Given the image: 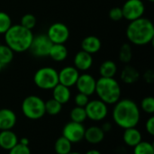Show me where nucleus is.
<instances>
[{"label":"nucleus","mask_w":154,"mask_h":154,"mask_svg":"<svg viewBox=\"0 0 154 154\" xmlns=\"http://www.w3.org/2000/svg\"><path fill=\"white\" fill-rule=\"evenodd\" d=\"M19 143L18 136L12 130L0 131V148L5 151H10Z\"/></svg>","instance_id":"f3484780"},{"label":"nucleus","mask_w":154,"mask_h":154,"mask_svg":"<svg viewBox=\"0 0 154 154\" xmlns=\"http://www.w3.org/2000/svg\"><path fill=\"white\" fill-rule=\"evenodd\" d=\"M62 110V105L53 98L45 102V112L50 116H57Z\"/></svg>","instance_id":"bb28decb"},{"label":"nucleus","mask_w":154,"mask_h":154,"mask_svg":"<svg viewBox=\"0 0 154 154\" xmlns=\"http://www.w3.org/2000/svg\"><path fill=\"white\" fill-rule=\"evenodd\" d=\"M144 79L146 82L148 83H152L154 79V74L152 72V70H147L145 73H144V76H143Z\"/></svg>","instance_id":"e433bc0d"},{"label":"nucleus","mask_w":154,"mask_h":154,"mask_svg":"<svg viewBox=\"0 0 154 154\" xmlns=\"http://www.w3.org/2000/svg\"><path fill=\"white\" fill-rule=\"evenodd\" d=\"M148 1H150V2H152H152H154V0H148Z\"/></svg>","instance_id":"37998d69"},{"label":"nucleus","mask_w":154,"mask_h":154,"mask_svg":"<svg viewBox=\"0 0 154 154\" xmlns=\"http://www.w3.org/2000/svg\"><path fill=\"white\" fill-rule=\"evenodd\" d=\"M17 122L15 113L9 108L0 109V131L12 130Z\"/></svg>","instance_id":"4468645a"},{"label":"nucleus","mask_w":154,"mask_h":154,"mask_svg":"<svg viewBox=\"0 0 154 154\" xmlns=\"http://www.w3.org/2000/svg\"><path fill=\"white\" fill-rule=\"evenodd\" d=\"M96 79L88 73H84L79 76V79L76 82V87L79 93L85 94L88 97L92 96L96 90Z\"/></svg>","instance_id":"f8f14e48"},{"label":"nucleus","mask_w":154,"mask_h":154,"mask_svg":"<svg viewBox=\"0 0 154 154\" xmlns=\"http://www.w3.org/2000/svg\"><path fill=\"white\" fill-rule=\"evenodd\" d=\"M8 154H31V150L29 146L18 143L10 151H8Z\"/></svg>","instance_id":"473e14b6"},{"label":"nucleus","mask_w":154,"mask_h":154,"mask_svg":"<svg viewBox=\"0 0 154 154\" xmlns=\"http://www.w3.org/2000/svg\"><path fill=\"white\" fill-rule=\"evenodd\" d=\"M133 57L132 47L129 43H124L119 51V59L124 63H128L131 61Z\"/></svg>","instance_id":"c85d7f7f"},{"label":"nucleus","mask_w":154,"mask_h":154,"mask_svg":"<svg viewBox=\"0 0 154 154\" xmlns=\"http://www.w3.org/2000/svg\"><path fill=\"white\" fill-rule=\"evenodd\" d=\"M33 39L32 30H29L21 24L12 25L5 33V44L14 52H24L30 49Z\"/></svg>","instance_id":"7ed1b4c3"},{"label":"nucleus","mask_w":154,"mask_h":154,"mask_svg":"<svg viewBox=\"0 0 154 154\" xmlns=\"http://www.w3.org/2000/svg\"><path fill=\"white\" fill-rule=\"evenodd\" d=\"M145 129L150 135H154V116H151L145 123Z\"/></svg>","instance_id":"c9c22d12"},{"label":"nucleus","mask_w":154,"mask_h":154,"mask_svg":"<svg viewBox=\"0 0 154 154\" xmlns=\"http://www.w3.org/2000/svg\"><path fill=\"white\" fill-rule=\"evenodd\" d=\"M105 135L106 134L100 126L93 125L85 130L84 140H86L90 144H98L104 141Z\"/></svg>","instance_id":"dca6fc26"},{"label":"nucleus","mask_w":154,"mask_h":154,"mask_svg":"<svg viewBox=\"0 0 154 154\" xmlns=\"http://www.w3.org/2000/svg\"><path fill=\"white\" fill-rule=\"evenodd\" d=\"M14 59V51L6 45L0 44V64L4 67L12 62Z\"/></svg>","instance_id":"393cba45"},{"label":"nucleus","mask_w":154,"mask_h":154,"mask_svg":"<svg viewBox=\"0 0 154 154\" xmlns=\"http://www.w3.org/2000/svg\"><path fill=\"white\" fill-rule=\"evenodd\" d=\"M126 36L130 42L137 46L151 43L154 38L152 22L144 17L131 21L126 29Z\"/></svg>","instance_id":"f03ea898"},{"label":"nucleus","mask_w":154,"mask_h":154,"mask_svg":"<svg viewBox=\"0 0 154 154\" xmlns=\"http://www.w3.org/2000/svg\"><path fill=\"white\" fill-rule=\"evenodd\" d=\"M86 154H102L98 150H96V149H92V150H89L88 151Z\"/></svg>","instance_id":"ea45409f"},{"label":"nucleus","mask_w":154,"mask_h":154,"mask_svg":"<svg viewBox=\"0 0 154 154\" xmlns=\"http://www.w3.org/2000/svg\"><path fill=\"white\" fill-rule=\"evenodd\" d=\"M20 24L29 30H32L36 25V17L32 14H26L22 17Z\"/></svg>","instance_id":"2f4dec72"},{"label":"nucleus","mask_w":154,"mask_h":154,"mask_svg":"<svg viewBox=\"0 0 154 154\" xmlns=\"http://www.w3.org/2000/svg\"><path fill=\"white\" fill-rule=\"evenodd\" d=\"M117 72V66L113 60L104 61L99 68V74L102 78H114Z\"/></svg>","instance_id":"5701e85b"},{"label":"nucleus","mask_w":154,"mask_h":154,"mask_svg":"<svg viewBox=\"0 0 154 154\" xmlns=\"http://www.w3.org/2000/svg\"><path fill=\"white\" fill-rule=\"evenodd\" d=\"M47 36L52 43L64 44L69 37V30L62 23H54L49 27Z\"/></svg>","instance_id":"9b49d317"},{"label":"nucleus","mask_w":154,"mask_h":154,"mask_svg":"<svg viewBox=\"0 0 154 154\" xmlns=\"http://www.w3.org/2000/svg\"><path fill=\"white\" fill-rule=\"evenodd\" d=\"M52 44L53 43L51 42L47 34L42 33L33 36L29 50L36 57H46L49 56V52L51 51Z\"/></svg>","instance_id":"6e6552de"},{"label":"nucleus","mask_w":154,"mask_h":154,"mask_svg":"<svg viewBox=\"0 0 154 154\" xmlns=\"http://www.w3.org/2000/svg\"><path fill=\"white\" fill-rule=\"evenodd\" d=\"M140 79L139 71L133 66H125L121 72V79L125 84H134Z\"/></svg>","instance_id":"412c9836"},{"label":"nucleus","mask_w":154,"mask_h":154,"mask_svg":"<svg viewBox=\"0 0 154 154\" xmlns=\"http://www.w3.org/2000/svg\"><path fill=\"white\" fill-rule=\"evenodd\" d=\"M123 141L125 145L134 148L139 143L143 141V134L136 127H131L125 129L123 134Z\"/></svg>","instance_id":"a211bd4d"},{"label":"nucleus","mask_w":154,"mask_h":154,"mask_svg":"<svg viewBox=\"0 0 154 154\" xmlns=\"http://www.w3.org/2000/svg\"><path fill=\"white\" fill-rule=\"evenodd\" d=\"M21 109L26 118L30 120H39L46 114L45 101L35 95L28 96L23 100Z\"/></svg>","instance_id":"39448f33"},{"label":"nucleus","mask_w":154,"mask_h":154,"mask_svg":"<svg viewBox=\"0 0 154 154\" xmlns=\"http://www.w3.org/2000/svg\"><path fill=\"white\" fill-rule=\"evenodd\" d=\"M35 86L43 90H51L59 84L58 71L51 67L39 69L33 76Z\"/></svg>","instance_id":"423d86ee"},{"label":"nucleus","mask_w":154,"mask_h":154,"mask_svg":"<svg viewBox=\"0 0 154 154\" xmlns=\"http://www.w3.org/2000/svg\"><path fill=\"white\" fill-rule=\"evenodd\" d=\"M98 99L106 105H115L121 97V87L114 78H100L97 80L96 90Z\"/></svg>","instance_id":"20e7f679"},{"label":"nucleus","mask_w":154,"mask_h":154,"mask_svg":"<svg viewBox=\"0 0 154 154\" xmlns=\"http://www.w3.org/2000/svg\"><path fill=\"white\" fill-rule=\"evenodd\" d=\"M81 49L82 51L92 55L99 51V50L101 49V42L97 36H87L81 42Z\"/></svg>","instance_id":"aec40b11"},{"label":"nucleus","mask_w":154,"mask_h":154,"mask_svg":"<svg viewBox=\"0 0 154 154\" xmlns=\"http://www.w3.org/2000/svg\"><path fill=\"white\" fill-rule=\"evenodd\" d=\"M49 56L55 61H63L68 57V49L64 44L53 43L49 52Z\"/></svg>","instance_id":"4be33fe9"},{"label":"nucleus","mask_w":154,"mask_h":154,"mask_svg":"<svg viewBox=\"0 0 154 154\" xmlns=\"http://www.w3.org/2000/svg\"><path fill=\"white\" fill-rule=\"evenodd\" d=\"M122 8L123 17L128 21H134L143 17L145 7L142 0H127Z\"/></svg>","instance_id":"1a4fd4ad"},{"label":"nucleus","mask_w":154,"mask_h":154,"mask_svg":"<svg viewBox=\"0 0 154 154\" xmlns=\"http://www.w3.org/2000/svg\"><path fill=\"white\" fill-rule=\"evenodd\" d=\"M112 117L115 124L124 130L136 127L141 119L140 107L132 99H120L115 104Z\"/></svg>","instance_id":"f257e3e1"},{"label":"nucleus","mask_w":154,"mask_h":154,"mask_svg":"<svg viewBox=\"0 0 154 154\" xmlns=\"http://www.w3.org/2000/svg\"><path fill=\"white\" fill-rule=\"evenodd\" d=\"M12 26V19L10 15L0 11V34H5Z\"/></svg>","instance_id":"c756f323"},{"label":"nucleus","mask_w":154,"mask_h":154,"mask_svg":"<svg viewBox=\"0 0 154 154\" xmlns=\"http://www.w3.org/2000/svg\"><path fill=\"white\" fill-rule=\"evenodd\" d=\"M109 17L113 21H120L123 17V12L121 7H114L109 11Z\"/></svg>","instance_id":"f704fd0d"},{"label":"nucleus","mask_w":154,"mask_h":154,"mask_svg":"<svg viewBox=\"0 0 154 154\" xmlns=\"http://www.w3.org/2000/svg\"><path fill=\"white\" fill-rule=\"evenodd\" d=\"M52 98L60 103L61 105L67 104L71 97V92L69 88L61 84L56 85L52 89Z\"/></svg>","instance_id":"6ab92c4d"},{"label":"nucleus","mask_w":154,"mask_h":154,"mask_svg":"<svg viewBox=\"0 0 154 154\" xmlns=\"http://www.w3.org/2000/svg\"><path fill=\"white\" fill-rule=\"evenodd\" d=\"M72 143L65 137H59L54 143V151L57 154H68L71 152Z\"/></svg>","instance_id":"b1692460"},{"label":"nucleus","mask_w":154,"mask_h":154,"mask_svg":"<svg viewBox=\"0 0 154 154\" xmlns=\"http://www.w3.org/2000/svg\"><path fill=\"white\" fill-rule=\"evenodd\" d=\"M68 154H82V153H80V152H70L69 153H68Z\"/></svg>","instance_id":"a19ab883"},{"label":"nucleus","mask_w":154,"mask_h":154,"mask_svg":"<svg viewBox=\"0 0 154 154\" xmlns=\"http://www.w3.org/2000/svg\"><path fill=\"white\" fill-rule=\"evenodd\" d=\"M141 109L147 115L154 114V98L152 97H146L141 102Z\"/></svg>","instance_id":"7c9ffc66"},{"label":"nucleus","mask_w":154,"mask_h":154,"mask_svg":"<svg viewBox=\"0 0 154 154\" xmlns=\"http://www.w3.org/2000/svg\"><path fill=\"white\" fill-rule=\"evenodd\" d=\"M134 154H154L153 144L150 142L142 141L134 147Z\"/></svg>","instance_id":"cd10ccee"},{"label":"nucleus","mask_w":154,"mask_h":154,"mask_svg":"<svg viewBox=\"0 0 154 154\" xmlns=\"http://www.w3.org/2000/svg\"><path fill=\"white\" fill-rule=\"evenodd\" d=\"M69 117H70V120L72 122L83 124L88 119L87 114L85 111V107H79V106L73 107L70 111Z\"/></svg>","instance_id":"a878e982"},{"label":"nucleus","mask_w":154,"mask_h":154,"mask_svg":"<svg viewBox=\"0 0 154 154\" xmlns=\"http://www.w3.org/2000/svg\"><path fill=\"white\" fill-rule=\"evenodd\" d=\"M85 130L86 128L83 124L70 121L64 125L62 129V136L71 143H79L84 140Z\"/></svg>","instance_id":"9d476101"},{"label":"nucleus","mask_w":154,"mask_h":154,"mask_svg":"<svg viewBox=\"0 0 154 154\" xmlns=\"http://www.w3.org/2000/svg\"><path fill=\"white\" fill-rule=\"evenodd\" d=\"M19 143L29 146V140H28L27 138H22V139L19 140Z\"/></svg>","instance_id":"58836bf2"},{"label":"nucleus","mask_w":154,"mask_h":154,"mask_svg":"<svg viewBox=\"0 0 154 154\" xmlns=\"http://www.w3.org/2000/svg\"><path fill=\"white\" fill-rule=\"evenodd\" d=\"M101 129L104 131V133H105V134L109 133V132L112 130V124H111V123H109V122H105V123L102 125Z\"/></svg>","instance_id":"4c0bfd02"},{"label":"nucleus","mask_w":154,"mask_h":154,"mask_svg":"<svg viewBox=\"0 0 154 154\" xmlns=\"http://www.w3.org/2000/svg\"><path fill=\"white\" fill-rule=\"evenodd\" d=\"M92 64H93L92 55L84 51H80L77 52V54L74 57V67L78 70L87 71L92 67Z\"/></svg>","instance_id":"2eb2a0df"},{"label":"nucleus","mask_w":154,"mask_h":154,"mask_svg":"<svg viewBox=\"0 0 154 154\" xmlns=\"http://www.w3.org/2000/svg\"><path fill=\"white\" fill-rule=\"evenodd\" d=\"M87 118L93 122L103 121L108 114V107L106 103L100 99L89 100L88 105L85 106Z\"/></svg>","instance_id":"0eeeda50"},{"label":"nucleus","mask_w":154,"mask_h":154,"mask_svg":"<svg viewBox=\"0 0 154 154\" xmlns=\"http://www.w3.org/2000/svg\"><path fill=\"white\" fill-rule=\"evenodd\" d=\"M2 69H3V66L0 64V73H1V71H2Z\"/></svg>","instance_id":"79ce46f5"},{"label":"nucleus","mask_w":154,"mask_h":154,"mask_svg":"<svg viewBox=\"0 0 154 154\" xmlns=\"http://www.w3.org/2000/svg\"><path fill=\"white\" fill-rule=\"evenodd\" d=\"M79 76V72L75 67L67 66L62 69H60V72H58L59 83L68 88L73 87L76 85Z\"/></svg>","instance_id":"ddd939ff"},{"label":"nucleus","mask_w":154,"mask_h":154,"mask_svg":"<svg viewBox=\"0 0 154 154\" xmlns=\"http://www.w3.org/2000/svg\"><path fill=\"white\" fill-rule=\"evenodd\" d=\"M74 102L76 104V106H79V107H85L88 103L89 102V97L82 94V93H78L74 98Z\"/></svg>","instance_id":"72a5a7b5"}]
</instances>
